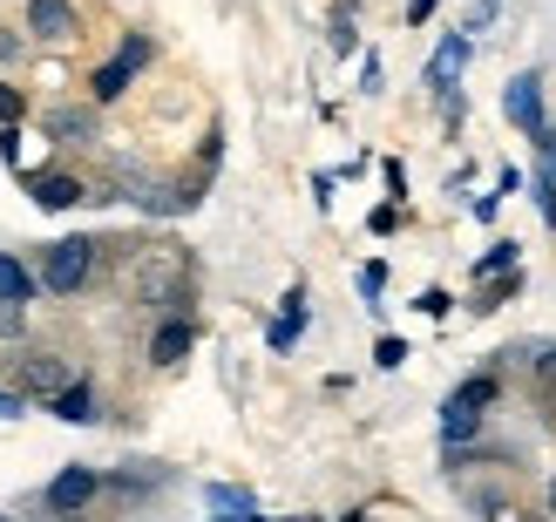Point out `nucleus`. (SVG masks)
I'll return each instance as SVG.
<instances>
[{
    "mask_svg": "<svg viewBox=\"0 0 556 522\" xmlns=\"http://www.w3.org/2000/svg\"><path fill=\"white\" fill-rule=\"evenodd\" d=\"M503 400V367H482V373H468L462 387L448 394V407H441V448H462V442H476V434L489 428V407Z\"/></svg>",
    "mask_w": 556,
    "mask_h": 522,
    "instance_id": "1",
    "label": "nucleus"
},
{
    "mask_svg": "<svg viewBox=\"0 0 556 522\" xmlns=\"http://www.w3.org/2000/svg\"><path fill=\"white\" fill-rule=\"evenodd\" d=\"M89 271H96V238H54L41 252V292L75 298L81 285H89Z\"/></svg>",
    "mask_w": 556,
    "mask_h": 522,
    "instance_id": "2",
    "label": "nucleus"
},
{
    "mask_svg": "<svg viewBox=\"0 0 556 522\" xmlns=\"http://www.w3.org/2000/svg\"><path fill=\"white\" fill-rule=\"evenodd\" d=\"M102 488H109V475H102V469H89V461H68V469L54 475L48 488H41V509L68 522V515H81V509H89V502L102 496Z\"/></svg>",
    "mask_w": 556,
    "mask_h": 522,
    "instance_id": "3",
    "label": "nucleus"
},
{
    "mask_svg": "<svg viewBox=\"0 0 556 522\" xmlns=\"http://www.w3.org/2000/svg\"><path fill=\"white\" fill-rule=\"evenodd\" d=\"M150 54H156L150 35H123L116 62H102V68L89 75V96H96V102H123V96H129V81H136V68H150Z\"/></svg>",
    "mask_w": 556,
    "mask_h": 522,
    "instance_id": "4",
    "label": "nucleus"
},
{
    "mask_svg": "<svg viewBox=\"0 0 556 522\" xmlns=\"http://www.w3.org/2000/svg\"><path fill=\"white\" fill-rule=\"evenodd\" d=\"M136 279H143V298H150V306H170V313H177L184 298H190V265H184V252H170V244H156Z\"/></svg>",
    "mask_w": 556,
    "mask_h": 522,
    "instance_id": "5",
    "label": "nucleus"
},
{
    "mask_svg": "<svg viewBox=\"0 0 556 522\" xmlns=\"http://www.w3.org/2000/svg\"><path fill=\"white\" fill-rule=\"evenodd\" d=\"M8 373H14V394H41V400H54L62 387H75L62 353H14Z\"/></svg>",
    "mask_w": 556,
    "mask_h": 522,
    "instance_id": "6",
    "label": "nucleus"
},
{
    "mask_svg": "<svg viewBox=\"0 0 556 522\" xmlns=\"http://www.w3.org/2000/svg\"><path fill=\"white\" fill-rule=\"evenodd\" d=\"M503 116H509L522 136H530V143L549 129V116H543V75H536V68H516V75H509V89H503Z\"/></svg>",
    "mask_w": 556,
    "mask_h": 522,
    "instance_id": "7",
    "label": "nucleus"
},
{
    "mask_svg": "<svg viewBox=\"0 0 556 522\" xmlns=\"http://www.w3.org/2000/svg\"><path fill=\"white\" fill-rule=\"evenodd\" d=\"M468 54H476V35H441V48H434V62H428V89L434 96H455L462 89V68H468Z\"/></svg>",
    "mask_w": 556,
    "mask_h": 522,
    "instance_id": "8",
    "label": "nucleus"
},
{
    "mask_svg": "<svg viewBox=\"0 0 556 522\" xmlns=\"http://www.w3.org/2000/svg\"><path fill=\"white\" fill-rule=\"evenodd\" d=\"M27 198H35L41 211H75V204H89V183L68 177V170H35L27 177Z\"/></svg>",
    "mask_w": 556,
    "mask_h": 522,
    "instance_id": "9",
    "label": "nucleus"
},
{
    "mask_svg": "<svg viewBox=\"0 0 556 522\" xmlns=\"http://www.w3.org/2000/svg\"><path fill=\"white\" fill-rule=\"evenodd\" d=\"M190 346H198V326H190L184 313H170V319L150 333V367H184Z\"/></svg>",
    "mask_w": 556,
    "mask_h": 522,
    "instance_id": "10",
    "label": "nucleus"
},
{
    "mask_svg": "<svg viewBox=\"0 0 556 522\" xmlns=\"http://www.w3.org/2000/svg\"><path fill=\"white\" fill-rule=\"evenodd\" d=\"M27 35L35 41H75V0H27Z\"/></svg>",
    "mask_w": 556,
    "mask_h": 522,
    "instance_id": "11",
    "label": "nucleus"
},
{
    "mask_svg": "<svg viewBox=\"0 0 556 522\" xmlns=\"http://www.w3.org/2000/svg\"><path fill=\"white\" fill-rule=\"evenodd\" d=\"M299 333H305V285H292V292H286V313L265 326V346H271V353H292V346H299Z\"/></svg>",
    "mask_w": 556,
    "mask_h": 522,
    "instance_id": "12",
    "label": "nucleus"
},
{
    "mask_svg": "<svg viewBox=\"0 0 556 522\" xmlns=\"http://www.w3.org/2000/svg\"><path fill=\"white\" fill-rule=\"evenodd\" d=\"M48 415H54V421H68V428L102 421V415H96V387H89V380H75V387H62V394L48 400Z\"/></svg>",
    "mask_w": 556,
    "mask_h": 522,
    "instance_id": "13",
    "label": "nucleus"
},
{
    "mask_svg": "<svg viewBox=\"0 0 556 522\" xmlns=\"http://www.w3.org/2000/svg\"><path fill=\"white\" fill-rule=\"evenodd\" d=\"M503 271H522V244H516V238H495L489 252H482L476 265H468V279L489 285V279H503Z\"/></svg>",
    "mask_w": 556,
    "mask_h": 522,
    "instance_id": "14",
    "label": "nucleus"
},
{
    "mask_svg": "<svg viewBox=\"0 0 556 522\" xmlns=\"http://www.w3.org/2000/svg\"><path fill=\"white\" fill-rule=\"evenodd\" d=\"M522 285H530V279H522V271H503V279H489V285H476V298H468V313H476V319H489V313H503L509 298H522Z\"/></svg>",
    "mask_w": 556,
    "mask_h": 522,
    "instance_id": "15",
    "label": "nucleus"
},
{
    "mask_svg": "<svg viewBox=\"0 0 556 522\" xmlns=\"http://www.w3.org/2000/svg\"><path fill=\"white\" fill-rule=\"evenodd\" d=\"M35 292H41V271H27L14 252H0V298H8V306H27Z\"/></svg>",
    "mask_w": 556,
    "mask_h": 522,
    "instance_id": "16",
    "label": "nucleus"
},
{
    "mask_svg": "<svg viewBox=\"0 0 556 522\" xmlns=\"http://www.w3.org/2000/svg\"><path fill=\"white\" fill-rule=\"evenodd\" d=\"M163 482H170V469H156V461H123V469L109 475L116 496H143V488H163Z\"/></svg>",
    "mask_w": 556,
    "mask_h": 522,
    "instance_id": "17",
    "label": "nucleus"
},
{
    "mask_svg": "<svg viewBox=\"0 0 556 522\" xmlns=\"http://www.w3.org/2000/svg\"><path fill=\"white\" fill-rule=\"evenodd\" d=\"M204 502H211L217 515H258V496H252L244 482H211V488H204Z\"/></svg>",
    "mask_w": 556,
    "mask_h": 522,
    "instance_id": "18",
    "label": "nucleus"
},
{
    "mask_svg": "<svg viewBox=\"0 0 556 522\" xmlns=\"http://www.w3.org/2000/svg\"><path fill=\"white\" fill-rule=\"evenodd\" d=\"M48 129L62 136V143H81V136H96V109H54Z\"/></svg>",
    "mask_w": 556,
    "mask_h": 522,
    "instance_id": "19",
    "label": "nucleus"
},
{
    "mask_svg": "<svg viewBox=\"0 0 556 522\" xmlns=\"http://www.w3.org/2000/svg\"><path fill=\"white\" fill-rule=\"evenodd\" d=\"M530 198H536V217L556 231V177H549V170H536V177H530Z\"/></svg>",
    "mask_w": 556,
    "mask_h": 522,
    "instance_id": "20",
    "label": "nucleus"
},
{
    "mask_svg": "<svg viewBox=\"0 0 556 522\" xmlns=\"http://www.w3.org/2000/svg\"><path fill=\"white\" fill-rule=\"evenodd\" d=\"M380 292H387V265L367 258V265H359V298H367V306H380Z\"/></svg>",
    "mask_w": 556,
    "mask_h": 522,
    "instance_id": "21",
    "label": "nucleus"
},
{
    "mask_svg": "<svg viewBox=\"0 0 556 522\" xmlns=\"http://www.w3.org/2000/svg\"><path fill=\"white\" fill-rule=\"evenodd\" d=\"M407 360V340H394V333H380V346H374V367H387V373H394Z\"/></svg>",
    "mask_w": 556,
    "mask_h": 522,
    "instance_id": "22",
    "label": "nucleus"
},
{
    "mask_svg": "<svg viewBox=\"0 0 556 522\" xmlns=\"http://www.w3.org/2000/svg\"><path fill=\"white\" fill-rule=\"evenodd\" d=\"M332 48H340V54H353V48H359V35H353V8L332 14Z\"/></svg>",
    "mask_w": 556,
    "mask_h": 522,
    "instance_id": "23",
    "label": "nucleus"
},
{
    "mask_svg": "<svg viewBox=\"0 0 556 522\" xmlns=\"http://www.w3.org/2000/svg\"><path fill=\"white\" fill-rule=\"evenodd\" d=\"M21 116H27L21 89H14V81H0V129H8V123H21Z\"/></svg>",
    "mask_w": 556,
    "mask_h": 522,
    "instance_id": "24",
    "label": "nucleus"
},
{
    "mask_svg": "<svg viewBox=\"0 0 556 522\" xmlns=\"http://www.w3.org/2000/svg\"><path fill=\"white\" fill-rule=\"evenodd\" d=\"M27 333V306H8V298H0V340H21Z\"/></svg>",
    "mask_w": 556,
    "mask_h": 522,
    "instance_id": "25",
    "label": "nucleus"
},
{
    "mask_svg": "<svg viewBox=\"0 0 556 522\" xmlns=\"http://www.w3.org/2000/svg\"><path fill=\"white\" fill-rule=\"evenodd\" d=\"M0 163H8V170H21V123L0 129Z\"/></svg>",
    "mask_w": 556,
    "mask_h": 522,
    "instance_id": "26",
    "label": "nucleus"
},
{
    "mask_svg": "<svg viewBox=\"0 0 556 522\" xmlns=\"http://www.w3.org/2000/svg\"><path fill=\"white\" fill-rule=\"evenodd\" d=\"M394 225H401V204H380V211L367 217V231H374V238H387V231H394Z\"/></svg>",
    "mask_w": 556,
    "mask_h": 522,
    "instance_id": "27",
    "label": "nucleus"
},
{
    "mask_svg": "<svg viewBox=\"0 0 556 522\" xmlns=\"http://www.w3.org/2000/svg\"><path fill=\"white\" fill-rule=\"evenodd\" d=\"M414 306H421L428 319H448V306H455V298H448V292H421V298H414Z\"/></svg>",
    "mask_w": 556,
    "mask_h": 522,
    "instance_id": "28",
    "label": "nucleus"
},
{
    "mask_svg": "<svg viewBox=\"0 0 556 522\" xmlns=\"http://www.w3.org/2000/svg\"><path fill=\"white\" fill-rule=\"evenodd\" d=\"M359 96H380V54H367V62H359Z\"/></svg>",
    "mask_w": 556,
    "mask_h": 522,
    "instance_id": "29",
    "label": "nucleus"
},
{
    "mask_svg": "<svg viewBox=\"0 0 556 522\" xmlns=\"http://www.w3.org/2000/svg\"><path fill=\"white\" fill-rule=\"evenodd\" d=\"M489 21H495V0H476V14H468V21H462V35H482V27H489Z\"/></svg>",
    "mask_w": 556,
    "mask_h": 522,
    "instance_id": "30",
    "label": "nucleus"
},
{
    "mask_svg": "<svg viewBox=\"0 0 556 522\" xmlns=\"http://www.w3.org/2000/svg\"><path fill=\"white\" fill-rule=\"evenodd\" d=\"M536 156H543V170H549V177H556V123H549V129H543V136H536Z\"/></svg>",
    "mask_w": 556,
    "mask_h": 522,
    "instance_id": "31",
    "label": "nucleus"
},
{
    "mask_svg": "<svg viewBox=\"0 0 556 522\" xmlns=\"http://www.w3.org/2000/svg\"><path fill=\"white\" fill-rule=\"evenodd\" d=\"M27 415V394H0V421H21Z\"/></svg>",
    "mask_w": 556,
    "mask_h": 522,
    "instance_id": "32",
    "label": "nucleus"
},
{
    "mask_svg": "<svg viewBox=\"0 0 556 522\" xmlns=\"http://www.w3.org/2000/svg\"><path fill=\"white\" fill-rule=\"evenodd\" d=\"M495 211H503V190H489V198H476V217H482V225H495Z\"/></svg>",
    "mask_w": 556,
    "mask_h": 522,
    "instance_id": "33",
    "label": "nucleus"
},
{
    "mask_svg": "<svg viewBox=\"0 0 556 522\" xmlns=\"http://www.w3.org/2000/svg\"><path fill=\"white\" fill-rule=\"evenodd\" d=\"M434 8H441V0H407V27H421V21H428Z\"/></svg>",
    "mask_w": 556,
    "mask_h": 522,
    "instance_id": "34",
    "label": "nucleus"
},
{
    "mask_svg": "<svg viewBox=\"0 0 556 522\" xmlns=\"http://www.w3.org/2000/svg\"><path fill=\"white\" fill-rule=\"evenodd\" d=\"M211 522H258V515H211Z\"/></svg>",
    "mask_w": 556,
    "mask_h": 522,
    "instance_id": "35",
    "label": "nucleus"
},
{
    "mask_svg": "<svg viewBox=\"0 0 556 522\" xmlns=\"http://www.w3.org/2000/svg\"><path fill=\"white\" fill-rule=\"evenodd\" d=\"M549 515H556V475H549Z\"/></svg>",
    "mask_w": 556,
    "mask_h": 522,
    "instance_id": "36",
    "label": "nucleus"
},
{
    "mask_svg": "<svg viewBox=\"0 0 556 522\" xmlns=\"http://www.w3.org/2000/svg\"><path fill=\"white\" fill-rule=\"evenodd\" d=\"M340 522H367V515H340Z\"/></svg>",
    "mask_w": 556,
    "mask_h": 522,
    "instance_id": "37",
    "label": "nucleus"
},
{
    "mask_svg": "<svg viewBox=\"0 0 556 522\" xmlns=\"http://www.w3.org/2000/svg\"><path fill=\"white\" fill-rule=\"evenodd\" d=\"M258 522H286V515H258Z\"/></svg>",
    "mask_w": 556,
    "mask_h": 522,
    "instance_id": "38",
    "label": "nucleus"
},
{
    "mask_svg": "<svg viewBox=\"0 0 556 522\" xmlns=\"http://www.w3.org/2000/svg\"><path fill=\"white\" fill-rule=\"evenodd\" d=\"M0 522H8V515H0Z\"/></svg>",
    "mask_w": 556,
    "mask_h": 522,
    "instance_id": "39",
    "label": "nucleus"
}]
</instances>
